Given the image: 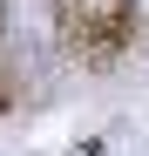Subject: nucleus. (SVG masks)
Wrapping results in <instances>:
<instances>
[{"instance_id": "f03ea898", "label": "nucleus", "mask_w": 149, "mask_h": 156, "mask_svg": "<svg viewBox=\"0 0 149 156\" xmlns=\"http://www.w3.org/2000/svg\"><path fill=\"white\" fill-rule=\"evenodd\" d=\"M102 34L129 55V48L142 41V20H136V0H102Z\"/></svg>"}, {"instance_id": "20e7f679", "label": "nucleus", "mask_w": 149, "mask_h": 156, "mask_svg": "<svg viewBox=\"0 0 149 156\" xmlns=\"http://www.w3.org/2000/svg\"><path fill=\"white\" fill-rule=\"evenodd\" d=\"M0 27H7V14H0Z\"/></svg>"}, {"instance_id": "7ed1b4c3", "label": "nucleus", "mask_w": 149, "mask_h": 156, "mask_svg": "<svg viewBox=\"0 0 149 156\" xmlns=\"http://www.w3.org/2000/svg\"><path fill=\"white\" fill-rule=\"evenodd\" d=\"M14 102H20V75H14V61L0 55V122L14 115Z\"/></svg>"}, {"instance_id": "f257e3e1", "label": "nucleus", "mask_w": 149, "mask_h": 156, "mask_svg": "<svg viewBox=\"0 0 149 156\" xmlns=\"http://www.w3.org/2000/svg\"><path fill=\"white\" fill-rule=\"evenodd\" d=\"M54 41L68 61H81L88 75H109L122 61V48L102 34V7L95 0H54Z\"/></svg>"}]
</instances>
